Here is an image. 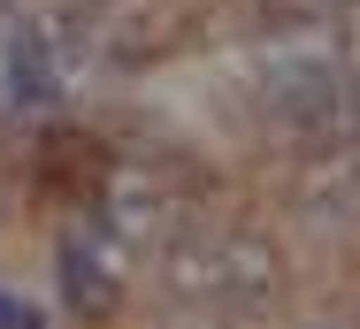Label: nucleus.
<instances>
[{
	"mask_svg": "<svg viewBox=\"0 0 360 329\" xmlns=\"http://www.w3.org/2000/svg\"><path fill=\"white\" fill-rule=\"evenodd\" d=\"M338 108H345V84H338V69L314 62V54H299L291 69H276V84H269V115H276L291 138L330 131V123H338Z\"/></svg>",
	"mask_w": 360,
	"mask_h": 329,
	"instance_id": "1",
	"label": "nucleus"
},
{
	"mask_svg": "<svg viewBox=\"0 0 360 329\" xmlns=\"http://www.w3.org/2000/svg\"><path fill=\"white\" fill-rule=\"evenodd\" d=\"M62 276H70V307H84V314L108 299V276H92V261H84V245H77V238L62 245Z\"/></svg>",
	"mask_w": 360,
	"mask_h": 329,
	"instance_id": "2",
	"label": "nucleus"
},
{
	"mask_svg": "<svg viewBox=\"0 0 360 329\" xmlns=\"http://www.w3.org/2000/svg\"><path fill=\"white\" fill-rule=\"evenodd\" d=\"M0 329H39V322H31L23 307H8V299H0Z\"/></svg>",
	"mask_w": 360,
	"mask_h": 329,
	"instance_id": "3",
	"label": "nucleus"
}]
</instances>
